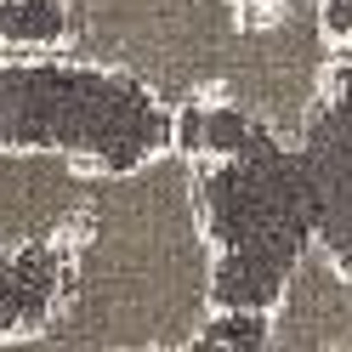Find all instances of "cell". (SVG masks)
<instances>
[{
    "label": "cell",
    "mask_w": 352,
    "mask_h": 352,
    "mask_svg": "<svg viewBox=\"0 0 352 352\" xmlns=\"http://www.w3.org/2000/svg\"><path fill=\"white\" fill-rule=\"evenodd\" d=\"M341 52H352V40H346V46H341Z\"/></svg>",
    "instance_id": "cell-11"
},
{
    "label": "cell",
    "mask_w": 352,
    "mask_h": 352,
    "mask_svg": "<svg viewBox=\"0 0 352 352\" xmlns=\"http://www.w3.org/2000/svg\"><path fill=\"white\" fill-rule=\"evenodd\" d=\"M216 313V245L199 205V165L165 148L125 170H91L69 233L63 301L46 346L176 352L199 346Z\"/></svg>",
    "instance_id": "cell-1"
},
{
    "label": "cell",
    "mask_w": 352,
    "mask_h": 352,
    "mask_svg": "<svg viewBox=\"0 0 352 352\" xmlns=\"http://www.w3.org/2000/svg\"><path fill=\"white\" fill-rule=\"evenodd\" d=\"M63 261H69V239L0 250V341H40L63 301Z\"/></svg>",
    "instance_id": "cell-8"
},
{
    "label": "cell",
    "mask_w": 352,
    "mask_h": 352,
    "mask_svg": "<svg viewBox=\"0 0 352 352\" xmlns=\"http://www.w3.org/2000/svg\"><path fill=\"white\" fill-rule=\"evenodd\" d=\"M336 63L341 40L329 29L324 0H267L250 6L216 97L239 102L278 137H301L336 80Z\"/></svg>",
    "instance_id": "cell-5"
},
{
    "label": "cell",
    "mask_w": 352,
    "mask_h": 352,
    "mask_svg": "<svg viewBox=\"0 0 352 352\" xmlns=\"http://www.w3.org/2000/svg\"><path fill=\"white\" fill-rule=\"evenodd\" d=\"M69 52L137 74L170 108L210 97L245 29V0H63Z\"/></svg>",
    "instance_id": "cell-4"
},
{
    "label": "cell",
    "mask_w": 352,
    "mask_h": 352,
    "mask_svg": "<svg viewBox=\"0 0 352 352\" xmlns=\"http://www.w3.org/2000/svg\"><path fill=\"white\" fill-rule=\"evenodd\" d=\"M245 6H267V0H245ZM329 6V29H336V40L346 46L352 40V0H324Z\"/></svg>",
    "instance_id": "cell-10"
},
{
    "label": "cell",
    "mask_w": 352,
    "mask_h": 352,
    "mask_svg": "<svg viewBox=\"0 0 352 352\" xmlns=\"http://www.w3.org/2000/svg\"><path fill=\"white\" fill-rule=\"evenodd\" d=\"M0 148L74 153L91 170H125L176 148V108L137 74L69 46L0 52Z\"/></svg>",
    "instance_id": "cell-2"
},
{
    "label": "cell",
    "mask_w": 352,
    "mask_h": 352,
    "mask_svg": "<svg viewBox=\"0 0 352 352\" xmlns=\"http://www.w3.org/2000/svg\"><path fill=\"white\" fill-rule=\"evenodd\" d=\"M193 165H199V205L216 245V307L273 313L296 261L307 256V245H318L307 222L296 137H278L250 120L228 153Z\"/></svg>",
    "instance_id": "cell-3"
},
{
    "label": "cell",
    "mask_w": 352,
    "mask_h": 352,
    "mask_svg": "<svg viewBox=\"0 0 352 352\" xmlns=\"http://www.w3.org/2000/svg\"><path fill=\"white\" fill-rule=\"evenodd\" d=\"M296 165L313 239L341 261H352V52H341L318 114L296 137Z\"/></svg>",
    "instance_id": "cell-6"
},
{
    "label": "cell",
    "mask_w": 352,
    "mask_h": 352,
    "mask_svg": "<svg viewBox=\"0 0 352 352\" xmlns=\"http://www.w3.org/2000/svg\"><path fill=\"white\" fill-rule=\"evenodd\" d=\"M267 352H352V261L307 245L267 313Z\"/></svg>",
    "instance_id": "cell-7"
},
{
    "label": "cell",
    "mask_w": 352,
    "mask_h": 352,
    "mask_svg": "<svg viewBox=\"0 0 352 352\" xmlns=\"http://www.w3.org/2000/svg\"><path fill=\"white\" fill-rule=\"evenodd\" d=\"M69 46L63 0H0V52H57Z\"/></svg>",
    "instance_id": "cell-9"
}]
</instances>
